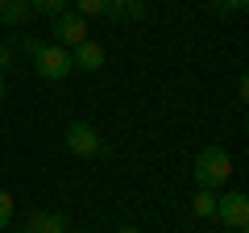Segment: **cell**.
<instances>
[{
	"label": "cell",
	"instance_id": "obj_1",
	"mask_svg": "<svg viewBox=\"0 0 249 233\" xmlns=\"http://www.w3.org/2000/svg\"><path fill=\"white\" fill-rule=\"evenodd\" d=\"M191 175H196V188L220 192L224 183H229V175H232L229 150H224V146H208V150H199V158H196V167H191Z\"/></svg>",
	"mask_w": 249,
	"mask_h": 233
},
{
	"label": "cell",
	"instance_id": "obj_2",
	"mask_svg": "<svg viewBox=\"0 0 249 233\" xmlns=\"http://www.w3.org/2000/svg\"><path fill=\"white\" fill-rule=\"evenodd\" d=\"M34 71L42 75L46 83H62L67 75L75 71L71 50H67V46H58V42H46V46H42V54H34Z\"/></svg>",
	"mask_w": 249,
	"mask_h": 233
},
{
	"label": "cell",
	"instance_id": "obj_3",
	"mask_svg": "<svg viewBox=\"0 0 249 233\" xmlns=\"http://www.w3.org/2000/svg\"><path fill=\"white\" fill-rule=\"evenodd\" d=\"M62 137H67V150L79 154V158H96V154H104V142H100V134H96L91 121H71V125L62 129Z\"/></svg>",
	"mask_w": 249,
	"mask_h": 233
},
{
	"label": "cell",
	"instance_id": "obj_4",
	"mask_svg": "<svg viewBox=\"0 0 249 233\" xmlns=\"http://www.w3.org/2000/svg\"><path fill=\"white\" fill-rule=\"evenodd\" d=\"M216 221L229 225V229L245 233L249 225V196L245 192H224V196H216Z\"/></svg>",
	"mask_w": 249,
	"mask_h": 233
},
{
	"label": "cell",
	"instance_id": "obj_5",
	"mask_svg": "<svg viewBox=\"0 0 249 233\" xmlns=\"http://www.w3.org/2000/svg\"><path fill=\"white\" fill-rule=\"evenodd\" d=\"M50 34H54V42L67 46V50H75L79 42H88V38H91L88 34V21H83L79 13H71V9L58 13V17H50Z\"/></svg>",
	"mask_w": 249,
	"mask_h": 233
},
{
	"label": "cell",
	"instance_id": "obj_6",
	"mask_svg": "<svg viewBox=\"0 0 249 233\" xmlns=\"http://www.w3.org/2000/svg\"><path fill=\"white\" fill-rule=\"evenodd\" d=\"M25 233H67V213H46V208H34L25 213Z\"/></svg>",
	"mask_w": 249,
	"mask_h": 233
},
{
	"label": "cell",
	"instance_id": "obj_7",
	"mask_svg": "<svg viewBox=\"0 0 249 233\" xmlns=\"http://www.w3.org/2000/svg\"><path fill=\"white\" fill-rule=\"evenodd\" d=\"M71 63H75V71H88V75H96L100 67H104V46L88 38V42H79V46L71 50Z\"/></svg>",
	"mask_w": 249,
	"mask_h": 233
},
{
	"label": "cell",
	"instance_id": "obj_8",
	"mask_svg": "<svg viewBox=\"0 0 249 233\" xmlns=\"http://www.w3.org/2000/svg\"><path fill=\"white\" fill-rule=\"evenodd\" d=\"M34 9H29V0H9L4 9H0V25L4 29H17V25H29Z\"/></svg>",
	"mask_w": 249,
	"mask_h": 233
},
{
	"label": "cell",
	"instance_id": "obj_9",
	"mask_svg": "<svg viewBox=\"0 0 249 233\" xmlns=\"http://www.w3.org/2000/svg\"><path fill=\"white\" fill-rule=\"evenodd\" d=\"M104 17H112V21L145 17V4H142V0H108V13H104Z\"/></svg>",
	"mask_w": 249,
	"mask_h": 233
},
{
	"label": "cell",
	"instance_id": "obj_10",
	"mask_svg": "<svg viewBox=\"0 0 249 233\" xmlns=\"http://www.w3.org/2000/svg\"><path fill=\"white\" fill-rule=\"evenodd\" d=\"M191 213H196V216H216V192L199 188L196 196H191Z\"/></svg>",
	"mask_w": 249,
	"mask_h": 233
},
{
	"label": "cell",
	"instance_id": "obj_11",
	"mask_svg": "<svg viewBox=\"0 0 249 233\" xmlns=\"http://www.w3.org/2000/svg\"><path fill=\"white\" fill-rule=\"evenodd\" d=\"M71 13H79L83 21H88V17H104L108 0H71Z\"/></svg>",
	"mask_w": 249,
	"mask_h": 233
},
{
	"label": "cell",
	"instance_id": "obj_12",
	"mask_svg": "<svg viewBox=\"0 0 249 233\" xmlns=\"http://www.w3.org/2000/svg\"><path fill=\"white\" fill-rule=\"evenodd\" d=\"M29 9L42 13V17H58V13L71 9V0H29Z\"/></svg>",
	"mask_w": 249,
	"mask_h": 233
},
{
	"label": "cell",
	"instance_id": "obj_13",
	"mask_svg": "<svg viewBox=\"0 0 249 233\" xmlns=\"http://www.w3.org/2000/svg\"><path fill=\"white\" fill-rule=\"evenodd\" d=\"M13 208H17V204H13V196H9L4 188H0V233H4V229L13 225Z\"/></svg>",
	"mask_w": 249,
	"mask_h": 233
},
{
	"label": "cell",
	"instance_id": "obj_14",
	"mask_svg": "<svg viewBox=\"0 0 249 233\" xmlns=\"http://www.w3.org/2000/svg\"><path fill=\"white\" fill-rule=\"evenodd\" d=\"M216 9L220 13H241V9H249V0H216Z\"/></svg>",
	"mask_w": 249,
	"mask_h": 233
},
{
	"label": "cell",
	"instance_id": "obj_15",
	"mask_svg": "<svg viewBox=\"0 0 249 233\" xmlns=\"http://www.w3.org/2000/svg\"><path fill=\"white\" fill-rule=\"evenodd\" d=\"M9 67H13V46H9V42H0V75L9 71Z\"/></svg>",
	"mask_w": 249,
	"mask_h": 233
},
{
	"label": "cell",
	"instance_id": "obj_16",
	"mask_svg": "<svg viewBox=\"0 0 249 233\" xmlns=\"http://www.w3.org/2000/svg\"><path fill=\"white\" fill-rule=\"evenodd\" d=\"M42 38H25V54H29V58H34V54H42Z\"/></svg>",
	"mask_w": 249,
	"mask_h": 233
},
{
	"label": "cell",
	"instance_id": "obj_17",
	"mask_svg": "<svg viewBox=\"0 0 249 233\" xmlns=\"http://www.w3.org/2000/svg\"><path fill=\"white\" fill-rule=\"evenodd\" d=\"M116 233H142V229H137V225H121Z\"/></svg>",
	"mask_w": 249,
	"mask_h": 233
},
{
	"label": "cell",
	"instance_id": "obj_18",
	"mask_svg": "<svg viewBox=\"0 0 249 233\" xmlns=\"http://www.w3.org/2000/svg\"><path fill=\"white\" fill-rule=\"evenodd\" d=\"M0 100H4V75H0Z\"/></svg>",
	"mask_w": 249,
	"mask_h": 233
},
{
	"label": "cell",
	"instance_id": "obj_19",
	"mask_svg": "<svg viewBox=\"0 0 249 233\" xmlns=\"http://www.w3.org/2000/svg\"><path fill=\"white\" fill-rule=\"evenodd\" d=\"M4 4H9V0H0V9H4Z\"/></svg>",
	"mask_w": 249,
	"mask_h": 233
},
{
	"label": "cell",
	"instance_id": "obj_20",
	"mask_svg": "<svg viewBox=\"0 0 249 233\" xmlns=\"http://www.w3.org/2000/svg\"><path fill=\"white\" fill-rule=\"evenodd\" d=\"M13 233H25V229H13Z\"/></svg>",
	"mask_w": 249,
	"mask_h": 233
}]
</instances>
